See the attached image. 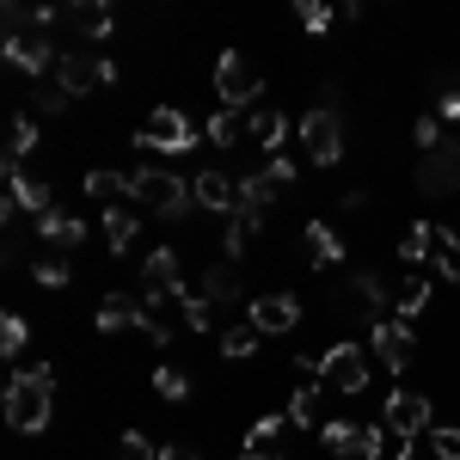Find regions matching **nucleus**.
Listing matches in <instances>:
<instances>
[{"mask_svg": "<svg viewBox=\"0 0 460 460\" xmlns=\"http://www.w3.org/2000/svg\"><path fill=\"white\" fill-rule=\"evenodd\" d=\"M6 424L19 429V436H43L49 418H56V368L49 362H31V368H19L13 381H6Z\"/></svg>", "mask_w": 460, "mask_h": 460, "instance_id": "f257e3e1", "label": "nucleus"}, {"mask_svg": "<svg viewBox=\"0 0 460 460\" xmlns=\"http://www.w3.org/2000/svg\"><path fill=\"white\" fill-rule=\"evenodd\" d=\"M129 203L142 215H160V221H184L197 209V190L178 172H166V166H136L129 172Z\"/></svg>", "mask_w": 460, "mask_h": 460, "instance_id": "f03ea898", "label": "nucleus"}, {"mask_svg": "<svg viewBox=\"0 0 460 460\" xmlns=\"http://www.w3.org/2000/svg\"><path fill=\"white\" fill-rule=\"evenodd\" d=\"M197 136H203V129H197V123H190L178 105H154L142 117V129H136V147L166 154V160H172V154H190V147H197Z\"/></svg>", "mask_w": 460, "mask_h": 460, "instance_id": "7ed1b4c3", "label": "nucleus"}, {"mask_svg": "<svg viewBox=\"0 0 460 460\" xmlns=\"http://www.w3.org/2000/svg\"><path fill=\"white\" fill-rule=\"evenodd\" d=\"M301 178V166L288 160V154H277V160H264L258 172L240 178V215H252V221H264V215L277 209V197H283L288 184Z\"/></svg>", "mask_w": 460, "mask_h": 460, "instance_id": "20e7f679", "label": "nucleus"}, {"mask_svg": "<svg viewBox=\"0 0 460 460\" xmlns=\"http://www.w3.org/2000/svg\"><path fill=\"white\" fill-rule=\"evenodd\" d=\"M111 80H117V62L99 56V49H62V62H56V86L68 99H86V93H99Z\"/></svg>", "mask_w": 460, "mask_h": 460, "instance_id": "39448f33", "label": "nucleus"}, {"mask_svg": "<svg viewBox=\"0 0 460 460\" xmlns=\"http://www.w3.org/2000/svg\"><path fill=\"white\" fill-rule=\"evenodd\" d=\"M258 93H264V74L252 68L240 49H221V62H215V99H221V111H252Z\"/></svg>", "mask_w": 460, "mask_h": 460, "instance_id": "423d86ee", "label": "nucleus"}, {"mask_svg": "<svg viewBox=\"0 0 460 460\" xmlns=\"http://www.w3.org/2000/svg\"><path fill=\"white\" fill-rule=\"evenodd\" d=\"M319 387L325 393H362L368 387V344H332L319 350Z\"/></svg>", "mask_w": 460, "mask_h": 460, "instance_id": "0eeeda50", "label": "nucleus"}, {"mask_svg": "<svg viewBox=\"0 0 460 460\" xmlns=\"http://www.w3.org/2000/svg\"><path fill=\"white\" fill-rule=\"evenodd\" d=\"M301 147H307L314 166H338V160H344V123H338L332 105H314L301 117Z\"/></svg>", "mask_w": 460, "mask_h": 460, "instance_id": "6e6552de", "label": "nucleus"}, {"mask_svg": "<svg viewBox=\"0 0 460 460\" xmlns=\"http://www.w3.org/2000/svg\"><path fill=\"white\" fill-rule=\"evenodd\" d=\"M0 56H6L13 74H31L37 86H43V74L56 80V62H62V49L49 37H0Z\"/></svg>", "mask_w": 460, "mask_h": 460, "instance_id": "1a4fd4ad", "label": "nucleus"}, {"mask_svg": "<svg viewBox=\"0 0 460 460\" xmlns=\"http://www.w3.org/2000/svg\"><path fill=\"white\" fill-rule=\"evenodd\" d=\"M0 172H6V203H0L6 221H19V215H37V221H43V215L56 209V190H49L43 178H25L19 166H0Z\"/></svg>", "mask_w": 460, "mask_h": 460, "instance_id": "9d476101", "label": "nucleus"}, {"mask_svg": "<svg viewBox=\"0 0 460 460\" xmlns=\"http://www.w3.org/2000/svg\"><path fill=\"white\" fill-rule=\"evenodd\" d=\"M368 356H375L387 375H405V362H411V325H405V319H375V325H368Z\"/></svg>", "mask_w": 460, "mask_h": 460, "instance_id": "9b49d317", "label": "nucleus"}, {"mask_svg": "<svg viewBox=\"0 0 460 460\" xmlns=\"http://www.w3.org/2000/svg\"><path fill=\"white\" fill-rule=\"evenodd\" d=\"M418 190H424V197H455V190H460V142H455V136L424 154V166H418Z\"/></svg>", "mask_w": 460, "mask_h": 460, "instance_id": "f8f14e48", "label": "nucleus"}, {"mask_svg": "<svg viewBox=\"0 0 460 460\" xmlns=\"http://www.w3.org/2000/svg\"><path fill=\"white\" fill-rule=\"evenodd\" d=\"M387 429L393 442H418L429 429V393H411V387L387 393Z\"/></svg>", "mask_w": 460, "mask_h": 460, "instance_id": "ddd939ff", "label": "nucleus"}, {"mask_svg": "<svg viewBox=\"0 0 460 460\" xmlns=\"http://www.w3.org/2000/svg\"><path fill=\"white\" fill-rule=\"evenodd\" d=\"M246 319L264 332V338H283V332H295V325H301V301H295V295H252V301H246Z\"/></svg>", "mask_w": 460, "mask_h": 460, "instance_id": "4468645a", "label": "nucleus"}, {"mask_svg": "<svg viewBox=\"0 0 460 460\" xmlns=\"http://www.w3.org/2000/svg\"><path fill=\"white\" fill-rule=\"evenodd\" d=\"M142 295H166V301L184 295V264H178L172 246H154L142 258Z\"/></svg>", "mask_w": 460, "mask_h": 460, "instance_id": "2eb2a0df", "label": "nucleus"}, {"mask_svg": "<svg viewBox=\"0 0 460 460\" xmlns=\"http://www.w3.org/2000/svg\"><path fill=\"white\" fill-rule=\"evenodd\" d=\"M288 418H258V424L246 429V442H240V460H283L288 448Z\"/></svg>", "mask_w": 460, "mask_h": 460, "instance_id": "dca6fc26", "label": "nucleus"}, {"mask_svg": "<svg viewBox=\"0 0 460 460\" xmlns=\"http://www.w3.org/2000/svg\"><path fill=\"white\" fill-rule=\"evenodd\" d=\"M190 190H197V209L221 215V221L240 209V184H234L227 172H197V178H190Z\"/></svg>", "mask_w": 460, "mask_h": 460, "instance_id": "f3484780", "label": "nucleus"}, {"mask_svg": "<svg viewBox=\"0 0 460 460\" xmlns=\"http://www.w3.org/2000/svg\"><path fill=\"white\" fill-rule=\"evenodd\" d=\"M147 307L129 295V288H111L105 301H99V332H142Z\"/></svg>", "mask_w": 460, "mask_h": 460, "instance_id": "a211bd4d", "label": "nucleus"}, {"mask_svg": "<svg viewBox=\"0 0 460 460\" xmlns=\"http://www.w3.org/2000/svg\"><path fill=\"white\" fill-rule=\"evenodd\" d=\"M246 136L264 147L270 160H277V154H283V142H288V117H283V111H270V105H252L246 111Z\"/></svg>", "mask_w": 460, "mask_h": 460, "instance_id": "6ab92c4d", "label": "nucleus"}, {"mask_svg": "<svg viewBox=\"0 0 460 460\" xmlns=\"http://www.w3.org/2000/svg\"><path fill=\"white\" fill-rule=\"evenodd\" d=\"M288 424L295 429H325L332 418H325V387L319 381H301V387L288 393Z\"/></svg>", "mask_w": 460, "mask_h": 460, "instance_id": "aec40b11", "label": "nucleus"}, {"mask_svg": "<svg viewBox=\"0 0 460 460\" xmlns=\"http://www.w3.org/2000/svg\"><path fill=\"white\" fill-rule=\"evenodd\" d=\"M62 25H74V31L86 37V43H99V37H111L117 13H111L105 0H80V6H68V13H62Z\"/></svg>", "mask_w": 460, "mask_h": 460, "instance_id": "412c9836", "label": "nucleus"}, {"mask_svg": "<svg viewBox=\"0 0 460 460\" xmlns=\"http://www.w3.org/2000/svg\"><path fill=\"white\" fill-rule=\"evenodd\" d=\"M105 240H111V252L123 258V252L142 240V209H136V203H117V209H105Z\"/></svg>", "mask_w": 460, "mask_h": 460, "instance_id": "4be33fe9", "label": "nucleus"}, {"mask_svg": "<svg viewBox=\"0 0 460 460\" xmlns=\"http://www.w3.org/2000/svg\"><path fill=\"white\" fill-rule=\"evenodd\" d=\"M301 240H307V264H314V270L344 264V240L332 234V221H307V234H301Z\"/></svg>", "mask_w": 460, "mask_h": 460, "instance_id": "5701e85b", "label": "nucleus"}, {"mask_svg": "<svg viewBox=\"0 0 460 460\" xmlns=\"http://www.w3.org/2000/svg\"><path fill=\"white\" fill-rule=\"evenodd\" d=\"M86 240V221H74V215H62V209H49L43 221H37V246H62V252H74Z\"/></svg>", "mask_w": 460, "mask_h": 460, "instance_id": "b1692460", "label": "nucleus"}, {"mask_svg": "<svg viewBox=\"0 0 460 460\" xmlns=\"http://www.w3.org/2000/svg\"><path fill=\"white\" fill-rule=\"evenodd\" d=\"M424 307H429V277H424V270H405V283H399V295H393V319L411 325Z\"/></svg>", "mask_w": 460, "mask_h": 460, "instance_id": "393cba45", "label": "nucleus"}, {"mask_svg": "<svg viewBox=\"0 0 460 460\" xmlns=\"http://www.w3.org/2000/svg\"><path fill=\"white\" fill-rule=\"evenodd\" d=\"M31 277H37L43 288H68V277H74V252H62V246H37Z\"/></svg>", "mask_w": 460, "mask_h": 460, "instance_id": "a878e982", "label": "nucleus"}, {"mask_svg": "<svg viewBox=\"0 0 460 460\" xmlns=\"http://www.w3.org/2000/svg\"><path fill=\"white\" fill-rule=\"evenodd\" d=\"M37 147H43V136H37V117H13V129H6V166H25Z\"/></svg>", "mask_w": 460, "mask_h": 460, "instance_id": "bb28decb", "label": "nucleus"}, {"mask_svg": "<svg viewBox=\"0 0 460 460\" xmlns=\"http://www.w3.org/2000/svg\"><path fill=\"white\" fill-rule=\"evenodd\" d=\"M86 197H99L105 209H117V203H129V172H111V166H99V172H86Z\"/></svg>", "mask_w": 460, "mask_h": 460, "instance_id": "cd10ccee", "label": "nucleus"}, {"mask_svg": "<svg viewBox=\"0 0 460 460\" xmlns=\"http://www.w3.org/2000/svg\"><path fill=\"white\" fill-rule=\"evenodd\" d=\"M258 227H264V221H252V215H227V221H221V246H227V264H240V258H246V246H252V234H258Z\"/></svg>", "mask_w": 460, "mask_h": 460, "instance_id": "c85d7f7f", "label": "nucleus"}, {"mask_svg": "<svg viewBox=\"0 0 460 460\" xmlns=\"http://www.w3.org/2000/svg\"><path fill=\"white\" fill-rule=\"evenodd\" d=\"M350 288H356V307L368 314V325H375V319H387V283H381L375 270H356Z\"/></svg>", "mask_w": 460, "mask_h": 460, "instance_id": "c756f323", "label": "nucleus"}, {"mask_svg": "<svg viewBox=\"0 0 460 460\" xmlns=\"http://www.w3.org/2000/svg\"><path fill=\"white\" fill-rule=\"evenodd\" d=\"M399 258H405L411 270H424L429 258H436V227H429V221H411V227H405V246H399Z\"/></svg>", "mask_w": 460, "mask_h": 460, "instance_id": "7c9ffc66", "label": "nucleus"}, {"mask_svg": "<svg viewBox=\"0 0 460 460\" xmlns=\"http://www.w3.org/2000/svg\"><path fill=\"white\" fill-rule=\"evenodd\" d=\"M203 301H209V307H234V301H240V277H234V264H215L209 277H203Z\"/></svg>", "mask_w": 460, "mask_h": 460, "instance_id": "2f4dec72", "label": "nucleus"}, {"mask_svg": "<svg viewBox=\"0 0 460 460\" xmlns=\"http://www.w3.org/2000/svg\"><path fill=\"white\" fill-rule=\"evenodd\" d=\"M203 136H209V147H234L246 136V111H215L209 123H203Z\"/></svg>", "mask_w": 460, "mask_h": 460, "instance_id": "473e14b6", "label": "nucleus"}, {"mask_svg": "<svg viewBox=\"0 0 460 460\" xmlns=\"http://www.w3.org/2000/svg\"><path fill=\"white\" fill-rule=\"evenodd\" d=\"M258 338H264V332H258L252 319H234V325L221 332V356H227V362H240V356L258 350Z\"/></svg>", "mask_w": 460, "mask_h": 460, "instance_id": "72a5a7b5", "label": "nucleus"}, {"mask_svg": "<svg viewBox=\"0 0 460 460\" xmlns=\"http://www.w3.org/2000/svg\"><path fill=\"white\" fill-rule=\"evenodd\" d=\"M436 277H448V283H460V234L455 227H436Z\"/></svg>", "mask_w": 460, "mask_h": 460, "instance_id": "f704fd0d", "label": "nucleus"}, {"mask_svg": "<svg viewBox=\"0 0 460 460\" xmlns=\"http://www.w3.org/2000/svg\"><path fill=\"white\" fill-rule=\"evenodd\" d=\"M154 393H160L166 405H184V399H190V375L172 368V362H160V368H154Z\"/></svg>", "mask_w": 460, "mask_h": 460, "instance_id": "c9c22d12", "label": "nucleus"}, {"mask_svg": "<svg viewBox=\"0 0 460 460\" xmlns=\"http://www.w3.org/2000/svg\"><path fill=\"white\" fill-rule=\"evenodd\" d=\"M356 429H362V424H344V418H332V424L319 429V442H325V448H332L338 460H356Z\"/></svg>", "mask_w": 460, "mask_h": 460, "instance_id": "e433bc0d", "label": "nucleus"}, {"mask_svg": "<svg viewBox=\"0 0 460 460\" xmlns=\"http://www.w3.org/2000/svg\"><path fill=\"white\" fill-rule=\"evenodd\" d=\"M25 344H31L25 314H6V319H0V356H25Z\"/></svg>", "mask_w": 460, "mask_h": 460, "instance_id": "4c0bfd02", "label": "nucleus"}, {"mask_svg": "<svg viewBox=\"0 0 460 460\" xmlns=\"http://www.w3.org/2000/svg\"><path fill=\"white\" fill-rule=\"evenodd\" d=\"M178 319H184L190 332H209V325H215V307L203 301V295H190V288H184V295H178Z\"/></svg>", "mask_w": 460, "mask_h": 460, "instance_id": "58836bf2", "label": "nucleus"}, {"mask_svg": "<svg viewBox=\"0 0 460 460\" xmlns=\"http://www.w3.org/2000/svg\"><path fill=\"white\" fill-rule=\"evenodd\" d=\"M393 448V429H381V424H362L356 429V460H381Z\"/></svg>", "mask_w": 460, "mask_h": 460, "instance_id": "ea45409f", "label": "nucleus"}, {"mask_svg": "<svg viewBox=\"0 0 460 460\" xmlns=\"http://www.w3.org/2000/svg\"><path fill=\"white\" fill-rule=\"evenodd\" d=\"M295 19H301L307 31H332V19H338V13H332L325 0H301V6H295Z\"/></svg>", "mask_w": 460, "mask_h": 460, "instance_id": "a19ab883", "label": "nucleus"}, {"mask_svg": "<svg viewBox=\"0 0 460 460\" xmlns=\"http://www.w3.org/2000/svg\"><path fill=\"white\" fill-rule=\"evenodd\" d=\"M429 455H436V460H460V429L455 424L429 429Z\"/></svg>", "mask_w": 460, "mask_h": 460, "instance_id": "79ce46f5", "label": "nucleus"}, {"mask_svg": "<svg viewBox=\"0 0 460 460\" xmlns=\"http://www.w3.org/2000/svg\"><path fill=\"white\" fill-rule=\"evenodd\" d=\"M117 460H160V448L147 442L142 429H129V436H123V448H117Z\"/></svg>", "mask_w": 460, "mask_h": 460, "instance_id": "37998d69", "label": "nucleus"}, {"mask_svg": "<svg viewBox=\"0 0 460 460\" xmlns=\"http://www.w3.org/2000/svg\"><path fill=\"white\" fill-rule=\"evenodd\" d=\"M436 117H442V123H460V86H455V80H442V93H436Z\"/></svg>", "mask_w": 460, "mask_h": 460, "instance_id": "c03bdc74", "label": "nucleus"}, {"mask_svg": "<svg viewBox=\"0 0 460 460\" xmlns=\"http://www.w3.org/2000/svg\"><path fill=\"white\" fill-rule=\"evenodd\" d=\"M37 111H43V117H56V111H68V93H62L56 80H43V86H37Z\"/></svg>", "mask_w": 460, "mask_h": 460, "instance_id": "a18cd8bd", "label": "nucleus"}, {"mask_svg": "<svg viewBox=\"0 0 460 460\" xmlns=\"http://www.w3.org/2000/svg\"><path fill=\"white\" fill-rule=\"evenodd\" d=\"M344 209H350V215L368 209V190H362V184H356V190H344Z\"/></svg>", "mask_w": 460, "mask_h": 460, "instance_id": "49530a36", "label": "nucleus"}, {"mask_svg": "<svg viewBox=\"0 0 460 460\" xmlns=\"http://www.w3.org/2000/svg\"><path fill=\"white\" fill-rule=\"evenodd\" d=\"M160 460H197V448H184V442H166V448H160Z\"/></svg>", "mask_w": 460, "mask_h": 460, "instance_id": "de8ad7c7", "label": "nucleus"}, {"mask_svg": "<svg viewBox=\"0 0 460 460\" xmlns=\"http://www.w3.org/2000/svg\"><path fill=\"white\" fill-rule=\"evenodd\" d=\"M393 460H418V442H393Z\"/></svg>", "mask_w": 460, "mask_h": 460, "instance_id": "09e8293b", "label": "nucleus"}]
</instances>
